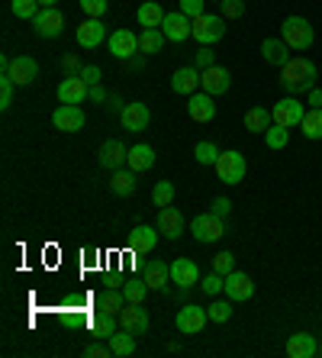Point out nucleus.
Instances as JSON below:
<instances>
[{
  "instance_id": "3c124183",
  "label": "nucleus",
  "mask_w": 322,
  "mask_h": 358,
  "mask_svg": "<svg viewBox=\"0 0 322 358\" xmlns=\"http://www.w3.org/2000/svg\"><path fill=\"white\" fill-rule=\"evenodd\" d=\"M61 68H65V75L68 78H75V75H81V59H78L75 52H71V55H65V59H61Z\"/></svg>"
},
{
  "instance_id": "5701e85b",
  "label": "nucleus",
  "mask_w": 322,
  "mask_h": 358,
  "mask_svg": "<svg viewBox=\"0 0 322 358\" xmlns=\"http://www.w3.org/2000/svg\"><path fill=\"white\" fill-rule=\"evenodd\" d=\"M200 87V68L190 65V68H177L171 75V91L174 94H184V97H190V94Z\"/></svg>"
},
{
  "instance_id": "cd10ccee",
  "label": "nucleus",
  "mask_w": 322,
  "mask_h": 358,
  "mask_svg": "<svg viewBox=\"0 0 322 358\" xmlns=\"http://www.w3.org/2000/svg\"><path fill=\"white\" fill-rule=\"evenodd\" d=\"M152 165H155V149H152V145H145V142H139V145H129V159H126V168H133L136 175H139V171H149Z\"/></svg>"
},
{
  "instance_id": "a878e982",
  "label": "nucleus",
  "mask_w": 322,
  "mask_h": 358,
  "mask_svg": "<svg viewBox=\"0 0 322 358\" xmlns=\"http://www.w3.org/2000/svg\"><path fill=\"white\" fill-rule=\"evenodd\" d=\"M316 352H319V345H316V336H309V333H293L287 339L290 358H313Z\"/></svg>"
},
{
  "instance_id": "393cba45",
  "label": "nucleus",
  "mask_w": 322,
  "mask_h": 358,
  "mask_svg": "<svg viewBox=\"0 0 322 358\" xmlns=\"http://www.w3.org/2000/svg\"><path fill=\"white\" fill-rule=\"evenodd\" d=\"M87 81H84L81 75H75V78H65V81L58 84V100L61 103H81V100H87Z\"/></svg>"
},
{
  "instance_id": "9b49d317",
  "label": "nucleus",
  "mask_w": 322,
  "mask_h": 358,
  "mask_svg": "<svg viewBox=\"0 0 322 358\" xmlns=\"http://www.w3.org/2000/svg\"><path fill=\"white\" fill-rule=\"evenodd\" d=\"M119 120H123L126 133H142V129H149V123H152V110H149V103H126V107L119 110Z\"/></svg>"
},
{
  "instance_id": "6e6d98bb",
  "label": "nucleus",
  "mask_w": 322,
  "mask_h": 358,
  "mask_svg": "<svg viewBox=\"0 0 322 358\" xmlns=\"http://www.w3.org/2000/svg\"><path fill=\"white\" fill-rule=\"evenodd\" d=\"M306 103H309V110H322V91L319 87H313V91L306 94Z\"/></svg>"
},
{
  "instance_id": "dca6fc26",
  "label": "nucleus",
  "mask_w": 322,
  "mask_h": 358,
  "mask_svg": "<svg viewBox=\"0 0 322 358\" xmlns=\"http://www.w3.org/2000/svg\"><path fill=\"white\" fill-rule=\"evenodd\" d=\"M200 87L207 94H213V97H219V94H226L232 87V75L226 68L213 65V68H207V71H200Z\"/></svg>"
},
{
  "instance_id": "bf43d9fd",
  "label": "nucleus",
  "mask_w": 322,
  "mask_h": 358,
  "mask_svg": "<svg viewBox=\"0 0 322 358\" xmlns=\"http://www.w3.org/2000/svg\"><path fill=\"white\" fill-rule=\"evenodd\" d=\"M219 3H223V0H219Z\"/></svg>"
},
{
  "instance_id": "6e6552de",
  "label": "nucleus",
  "mask_w": 322,
  "mask_h": 358,
  "mask_svg": "<svg viewBox=\"0 0 322 358\" xmlns=\"http://www.w3.org/2000/svg\"><path fill=\"white\" fill-rule=\"evenodd\" d=\"M33 26H36V36H42V39H55V36H61V29H65V13H61L58 7H42L39 13H36Z\"/></svg>"
},
{
  "instance_id": "f3484780",
  "label": "nucleus",
  "mask_w": 322,
  "mask_h": 358,
  "mask_svg": "<svg viewBox=\"0 0 322 358\" xmlns=\"http://www.w3.org/2000/svg\"><path fill=\"white\" fill-rule=\"evenodd\" d=\"M119 323L133 336L149 333V310H142V303H126V307L119 310Z\"/></svg>"
},
{
  "instance_id": "423d86ee",
  "label": "nucleus",
  "mask_w": 322,
  "mask_h": 358,
  "mask_svg": "<svg viewBox=\"0 0 322 358\" xmlns=\"http://www.w3.org/2000/svg\"><path fill=\"white\" fill-rule=\"evenodd\" d=\"M207 320H210L207 307L187 303L184 310H177V317H174V326H177V333H184V336H197V333H203Z\"/></svg>"
},
{
  "instance_id": "f8f14e48",
  "label": "nucleus",
  "mask_w": 322,
  "mask_h": 358,
  "mask_svg": "<svg viewBox=\"0 0 322 358\" xmlns=\"http://www.w3.org/2000/svg\"><path fill=\"white\" fill-rule=\"evenodd\" d=\"M107 49L113 59H133L136 52H139V36L129 33V29H116V33H110L107 39Z\"/></svg>"
},
{
  "instance_id": "7c9ffc66",
  "label": "nucleus",
  "mask_w": 322,
  "mask_h": 358,
  "mask_svg": "<svg viewBox=\"0 0 322 358\" xmlns=\"http://www.w3.org/2000/svg\"><path fill=\"white\" fill-rule=\"evenodd\" d=\"M271 123H274V117H271V110H265V107H251L245 113V129H248V133H261V136H265Z\"/></svg>"
},
{
  "instance_id": "412c9836",
  "label": "nucleus",
  "mask_w": 322,
  "mask_h": 358,
  "mask_svg": "<svg viewBox=\"0 0 322 358\" xmlns=\"http://www.w3.org/2000/svg\"><path fill=\"white\" fill-rule=\"evenodd\" d=\"M126 159H129V149L119 139H107L100 145V165L110 168V171H119L126 165Z\"/></svg>"
},
{
  "instance_id": "b1692460",
  "label": "nucleus",
  "mask_w": 322,
  "mask_h": 358,
  "mask_svg": "<svg viewBox=\"0 0 322 358\" xmlns=\"http://www.w3.org/2000/svg\"><path fill=\"white\" fill-rule=\"evenodd\" d=\"M7 75L17 81V87H26V84H33L36 78H39V65H36V59H29V55H20V59H13Z\"/></svg>"
},
{
  "instance_id": "a18cd8bd",
  "label": "nucleus",
  "mask_w": 322,
  "mask_h": 358,
  "mask_svg": "<svg viewBox=\"0 0 322 358\" xmlns=\"http://www.w3.org/2000/svg\"><path fill=\"white\" fill-rule=\"evenodd\" d=\"M219 13H223L226 23H229V20H239L242 13H245V0H223V3H219Z\"/></svg>"
},
{
  "instance_id": "58836bf2",
  "label": "nucleus",
  "mask_w": 322,
  "mask_h": 358,
  "mask_svg": "<svg viewBox=\"0 0 322 358\" xmlns=\"http://www.w3.org/2000/svg\"><path fill=\"white\" fill-rule=\"evenodd\" d=\"M152 203H155L158 210L171 207V203H174V181H158L155 191H152Z\"/></svg>"
},
{
  "instance_id": "0eeeda50",
  "label": "nucleus",
  "mask_w": 322,
  "mask_h": 358,
  "mask_svg": "<svg viewBox=\"0 0 322 358\" xmlns=\"http://www.w3.org/2000/svg\"><path fill=\"white\" fill-rule=\"evenodd\" d=\"M84 110L78 107V103H61V107H55V113H52V126H55L58 133H81L84 129Z\"/></svg>"
},
{
  "instance_id": "ea45409f",
  "label": "nucleus",
  "mask_w": 322,
  "mask_h": 358,
  "mask_svg": "<svg viewBox=\"0 0 322 358\" xmlns=\"http://www.w3.org/2000/svg\"><path fill=\"white\" fill-rule=\"evenodd\" d=\"M149 291H152V287L145 284V278H142V281H129V284H123V297H126V303H142Z\"/></svg>"
},
{
  "instance_id": "bb28decb",
  "label": "nucleus",
  "mask_w": 322,
  "mask_h": 358,
  "mask_svg": "<svg viewBox=\"0 0 322 358\" xmlns=\"http://www.w3.org/2000/svg\"><path fill=\"white\" fill-rule=\"evenodd\" d=\"M158 226H136L129 233V249L133 252H152L158 245Z\"/></svg>"
},
{
  "instance_id": "c03bdc74",
  "label": "nucleus",
  "mask_w": 322,
  "mask_h": 358,
  "mask_svg": "<svg viewBox=\"0 0 322 358\" xmlns=\"http://www.w3.org/2000/svg\"><path fill=\"white\" fill-rule=\"evenodd\" d=\"M13 91H17V81L10 75L0 78V110H10V103H13Z\"/></svg>"
},
{
  "instance_id": "c85d7f7f",
  "label": "nucleus",
  "mask_w": 322,
  "mask_h": 358,
  "mask_svg": "<svg viewBox=\"0 0 322 358\" xmlns=\"http://www.w3.org/2000/svg\"><path fill=\"white\" fill-rule=\"evenodd\" d=\"M136 17H139V26H145V29H161L165 10H161V3H155V0H145V3L136 10Z\"/></svg>"
},
{
  "instance_id": "a19ab883",
  "label": "nucleus",
  "mask_w": 322,
  "mask_h": 358,
  "mask_svg": "<svg viewBox=\"0 0 322 358\" xmlns=\"http://www.w3.org/2000/svg\"><path fill=\"white\" fill-rule=\"evenodd\" d=\"M207 313H210L213 323H229L232 320V300H213V303L207 307Z\"/></svg>"
},
{
  "instance_id": "13d9d810",
  "label": "nucleus",
  "mask_w": 322,
  "mask_h": 358,
  "mask_svg": "<svg viewBox=\"0 0 322 358\" xmlns=\"http://www.w3.org/2000/svg\"><path fill=\"white\" fill-rule=\"evenodd\" d=\"M58 0H39V7H55Z\"/></svg>"
},
{
  "instance_id": "2f4dec72",
  "label": "nucleus",
  "mask_w": 322,
  "mask_h": 358,
  "mask_svg": "<svg viewBox=\"0 0 322 358\" xmlns=\"http://www.w3.org/2000/svg\"><path fill=\"white\" fill-rule=\"evenodd\" d=\"M107 342H110V349H113V358H129L136 352V336L129 329H123V333L116 329Z\"/></svg>"
},
{
  "instance_id": "e433bc0d",
  "label": "nucleus",
  "mask_w": 322,
  "mask_h": 358,
  "mask_svg": "<svg viewBox=\"0 0 322 358\" xmlns=\"http://www.w3.org/2000/svg\"><path fill=\"white\" fill-rule=\"evenodd\" d=\"M303 136L306 139H322V110H306V117H303Z\"/></svg>"
},
{
  "instance_id": "473e14b6",
  "label": "nucleus",
  "mask_w": 322,
  "mask_h": 358,
  "mask_svg": "<svg viewBox=\"0 0 322 358\" xmlns=\"http://www.w3.org/2000/svg\"><path fill=\"white\" fill-rule=\"evenodd\" d=\"M87 326H91V333L97 336V339H110V336L116 333V317H113V313H103V310H100V313Z\"/></svg>"
},
{
  "instance_id": "de8ad7c7",
  "label": "nucleus",
  "mask_w": 322,
  "mask_h": 358,
  "mask_svg": "<svg viewBox=\"0 0 322 358\" xmlns=\"http://www.w3.org/2000/svg\"><path fill=\"white\" fill-rule=\"evenodd\" d=\"M107 0H81V10L87 13V17H94V20H103V13H107Z\"/></svg>"
},
{
  "instance_id": "20e7f679",
  "label": "nucleus",
  "mask_w": 322,
  "mask_h": 358,
  "mask_svg": "<svg viewBox=\"0 0 322 358\" xmlns=\"http://www.w3.org/2000/svg\"><path fill=\"white\" fill-rule=\"evenodd\" d=\"M190 233H193L197 242H203V245H207V242H219L226 233V220L216 217L213 210H210V213H197L193 223H190Z\"/></svg>"
},
{
  "instance_id": "ddd939ff",
  "label": "nucleus",
  "mask_w": 322,
  "mask_h": 358,
  "mask_svg": "<svg viewBox=\"0 0 322 358\" xmlns=\"http://www.w3.org/2000/svg\"><path fill=\"white\" fill-rule=\"evenodd\" d=\"M75 39H78V45H81V49H97L100 42H107L110 36H107V26H103V20L87 17L81 26H78Z\"/></svg>"
},
{
  "instance_id": "f257e3e1",
  "label": "nucleus",
  "mask_w": 322,
  "mask_h": 358,
  "mask_svg": "<svg viewBox=\"0 0 322 358\" xmlns=\"http://www.w3.org/2000/svg\"><path fill=\"white\" fill-rule=\"evenodd\" d=\"M316 78H319L316 65L309 59H303V55H293V59L281 68V84L287 94H303V91L309 94L316 87Z\"/></svg>"
},
{
  "instance_id": "4468645a",
  "label": "nucleus",
  "mask_w": 322,
  "mask_h": 358,
  "mask_svg": "<svg viewBox=\"0 0 322 358\" xmlns=\"http://www.w3.org/2000/svg\"><path fill=\"white\" fill-rule=\"evenodd\" d=\"M187 113H190V120L193 123H210V120L216 117V97L213 94H200V91H193L187 97Z\"/></svg>"
},
{
  "instance_id": "39448f33",
  "label": "nucleus",
  "mask_w": 322,
  "mask_h": 358,
  "mask_svg": "<svg viewBox=\"0 0 322 358\" xmlns=\"http://www.w3.org/2000/svg\"><path fill=\"white\" fill-rule=\"evenodd\" d=\"M213 168H216V178H219V181H226V184H242V181H245V171H248L245 155H242V152H235V149L223 152V155H219V162H216Z\"/></svg>"
},
{
  "instance_id": "c756f323",
  "label": "nucleus",
  "mask_w": 322,
  "mask_h": 358,
  "mask_svg": "<svg viewBox=\"0 0 322 358\" xmlns=\"http://www.w3.org/2000/svg\"><path fill=\"white\" fill-rule=\"evenodd\" d=\"M136 184H139V181H136L133 168H126V171L119 168V171H113V178H110V191L119 194V197H129V194L136 191Z\"/></svg>"
},
{
  "instance_id": "8fccbe9b",
  "label": "nucleus",
  "mask_w": 322,
  "mask_h": 358,
  "mask_svg": "<svg viewBox=\"0 0 322 358\" xmlns=\"http://www.w3.org/2000/svg\"><path fill=\"white\" fill-rule=\"evenodd\" d=\"M84 355L87 358H113V349H110V345H103V342H94V345H87V349H84Z\"/></svg>"
},
{
  "instance_id": "79ce46f5",
  "label": "nucleus",
  "mask_w": 322,
  "mask_h": 358,
  "mask_svg": "<svg viewBox=\"0 0 322 358\" xmlns=\"http://www.w3.org/2000/svg\"><path fill=\"white\" fill-rule=\"evenodd\" d=\"M10 10H13V17L20 20H36V13H39V0H13L10 3Z\"/></svg>"
},
{
  "instance_id": "2eb2a0df",
  "label": "nucleus",
  "mask_w": 322,
  "mask_h": 358,
  "mask_svg": "<svg viewBox=\"0 0 322 358\" xmlns=\"http://www.w3.org/2000/svg\"><path fill=\"white\" fill-rule=\"evenodd\" d=\"M251 294H255V281H251V275H245V271H229V275H226V297H229L232 303L251 300Z\"/></svg>"
},
{
  "instance_id": "f704fd0d",
  "label": "nucleus",
  "mask_w": 322,
  "mask_h": 358,
  "mask_svg": "<svg viewBox=\"0 0 322 358\" xmlns=\"http://www.w3.org/2000/svg\"><path fill=\"white\" fill-rule=\"evenodd\" d=\"M123 303H126V297L119 291H107V294H100V297L94 300V307L103 310V313H113V317H119Z\"/></svg>"
},
{
  "instance_id": "37998d69",
  "label": "nucleus",
  "mask_w": 322,
  "mask_h": 358,
  "mask_svg": "<svg viewBox=\"0 0 322 358\" xmlns=\"http://www.w3.org/2000/svg\"><path fill=\"white\" fill-rule=\"evenodd\" d=\"M200 287H203V294L216 297V294H223V291H226V278L219 275V271H213V275H207L203 281H200Z\"/></svg>"
},
{
  "instance_id": "4d7b16f0",
  "label": "nucleus",
  "mask_w": 322,
  "mask_h": 358,
  "mask_svg": "<svg viewBox=\"0 0 322 358\" xmlns=\"http://www.w3.org/2000/svg\"><path fill=\"white\" fill-rule=\"evenodd\" d=\"M87 100H91V103H103V100H107V91H103V87H91V91H87Z\"/></svg>"
},
{
  "instance_id": "4be33fe9",
  "label": "nucleus",
  "mask_w": 322,
  "mask_h": 358,
  "mask_svg": "<svg viewBox=\"0 0 322 358\" xmlns=\"http://www.w3.org/2000/svg\"><path fill=\"white\" fill-rule=\"evenodd\" d=\"M142 278L149 284L152 291H168V281H171V265L168 262L152 259L149 265H142Z\"/></svg>"
},
{
  "instance_id": "4c0bfd02",
  "label": "nucleus",
  "mask_w": 322,
  "mask_h": 358,
  "mask_svg": "<svg viewBox=\"0 0 322 358\" xmlns=\"http://www.w3.org/2000/svg\"><path fill=\"white\" fill-rule=\"evenodd\" d=\"M219 155H223V149H219L216 142H197V149H193V159H197L200 165H216Z\"/></svg>"
},
{
  "instance_id": "603ef678",
  "label": "nucleus",
  "mask_w": 322,
  "mask_h": 358,
  "mask_svg": "<svg viewBox=\"0 0 322 358\" xmlns=\"http://www.w3.org/2000/svg\"><path fill=\"white\" fill-rule=\"evenodd\" d=\"M177 10H184L190 20H197L200 13H203V0H181V7Z\"/></svg>"
},
{
  "instance_id": "49530a36",
  "label": "nucleus",
  "mask_w": 322,
  "mask_h": 358,
  "mask_svg": "<svg viewBox=\"0 0 322 358\" xmlns=\"http://www.w3.org/2000/svg\"><path fill=\"white\" fill-rule=\"evenodd\" d=\"M213 271H219V275H229V271H235V255L232 252H219V255H213Z\"/></svg>"
},
{
  "instance_id": "5fc2aeb1",
  "label": "nucleus",
  "mask_w": 322,
  "mask_h": 358,
  "mask_svg": "<svg viewBox=\"0 0 322 358\" xmlns=\"http://www.w3.org/2000/svg\"><path fill=\"white\" fill-rule=\"evenodd\" d=\"M81 78L87 81V87H97V84H100V68L97 65H84L81 68Z\"/></svg>"
},
{
  "instance_id": "09e8293b",
  "label": "nucleus",
  "mask_w": 322,
  "mask_h": 358,
  "mask_svg": "<svg viewBox=\"0 0 322 358\" xmlns=\"http://www.w3.org/2000/svg\"><path fill=\"white\" fill-rule=\"evenodd\" d=\"M193 65L200 68V71H207V68L216 65V52H210V45H203V49L193 52Z\"/></svg>"
},
{
  "instance_id": "7ed1b4c3",
  "label": "nucleus",
  "mask_w": 322,
  "mask_h": 358,
  "mask_svg": "<svg viewBox=\"0 0 322 358\" xmlns=\"http://www.w3.org/2000/svg\"><path fill=\"white\" fill-rule=\"evenodd\" d=\"M226 36V20L223 13H200L193 20V39L200 45H216V42Z\"/></svg>"
},
{
  "instance_id": "72a5a7b5",
  "label": "nucleus",
  "mask_w": 322,
  "mask_h": 358,
  "mask_svg": "<svg viewBox=\"0 0 322 358\" xmlns=\"http://www.w3.org/2000/svg\"><path fill=\"white\" fill-rule=\"evenodd\" d=\"M161 45H165V33L161 29H142V36H139L142 55H155V52H161Z\"/></svg>"
},
{
  "instance_id": "f03ea898",
  "label": "nucleus",
  "mask_w": 322,
  "mask_h": 358,
  "mask_svg": "<svg viewBox=\"0 0 322 358\" xmlns=\"http://www.w3.org/2000/svg\"><path fill=\"white\" fill-rule=\"evenodd\" d=\"M281 39L287 42L293 52H306L309 45H313L316 33H313V26H309V20L303 17H287L281 23Z\"/></svg>"
},
{
  "instance_id": "864d4df0",
  "label": "nucleus",
  "mask_w": 322,
  "mask_h": 358,
  "mask_svg": "<svg viewBox=\"0 0 322 358\" xmlns=\"http://www.w3.org/2000/svg\"><path fill=\"white\" fill-rule=\"evenodd\" d=\"M210 210H213V213H216V217H229V210H232V200L229 197H216L213 200V203H210Z\"/></svg>"
},
{
  "instance_id": "9d476101",
  "label": "nucleus",
  "mask_w": 322,
  "mask_h": 358,
  "mask_svg": "<svg viewBox=\"0 0 322 358\" xmlns=\"http://www.w3.org/2000/svg\"><path fill=\"white\" fill-rule=\"evenodd\" d=\"M161 33L171 42H184L193 36V20L184 13V10H174V13H165V23H161Z\"/></svg>"
},
{
  "instance_id": "aec40b11",
  "label": "nucleus",
  "mask_w": 322,
  "mask_h": 358,
  "mask_svg": "<svg viewBox=\"0 0 322 358\" xmlns=\"http://www.w3.org/2000/svg\"><path fill=\"white\" fill-rule=\"evenodd\" d=\"M261 55H265V62L268 65H274V68H284L290 59H293V49H290L284 39H277V36H271V39H265L261 42Z\"/></svg>"
},
{
  "instance_id": "c9c22d12",
  "label": "nucleus",
  "mask_w": 322,
  "mask_h": 358,
  "mask_svg": "<svg viewBox=\"0 0 322 358\" xmlns=\"http://www.w3.org/2000/svg\"><path fill=\"white\" fill-rule=\"evenodd\" d=\"M287 142H290V129H287V126H277V123L268 126V133H265V145H268V149L277 152V149H284Z\"/></svg>"
},
{
  "instance_id": "1a4fd4ad",
  "label": "nucleus",
  "mask_w": 322,
  "mask_h": 358,
  "mask_svg": "<svg viewBox=\"0 0 322 358\" xmlns=\"http://www.w3.org/2000/svg\"><path fill=\"white\" fill-rule=\"evenodd\" d=\"M271 117H274V123H277V126H287V129H293V126L303 123L306 110H303V103H300V100L284 97V100H277V103H274Z\"/></svg>"
},
{
  "instance_id": "6ab92c4d",
  "label": "nucleus",
  "mask_w": 322,
  "mask_h": 358,
  "mask_svg": "<svg viewBox=\"0 0 322 358\" xmlns=\"http://www.w3.org/2000/svg\"><path fill=\"white\" fill-rule=\"evenodd\" d=\"M171 281L181 287V291H190V287H197L200 284V268L193 265L190 259H174L171 265Z\"/></svg>"
},
{
  "instance_id": "a211bd4d",
  "label": "nucleus",
  "mask_w": 322,
  "mask_h": 358,
  "mask_svg": "<svg viewBox=\"0 0 322 358\" xmlns=\"http://www.w3.org/2000/svg\"><path fill=\"white\" fill-rule=\"evenodd\" d=\"M158 233H161V236H165V239H181V236H184V217H181V213H177V210H174V203H171V207H161V210H158Z\"/></svg>"
}]
</instances>
